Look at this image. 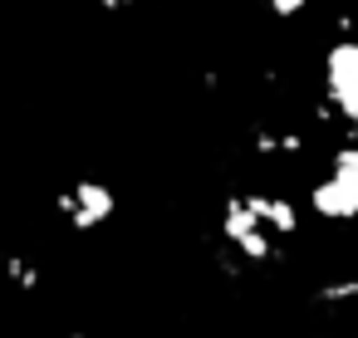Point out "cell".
Here are the masks:
<instances>
[{
	"mask_svg": "<svg viewBox=\"0 0 358 338\" xmlns=\"http://www.w3.org/2000/svg\"><path fill=\"white\" fill-rule=\"evenodd\" d=\"M69 338H84V333H69Z\"/></svg>",
	"mask_w": 358,
	"mask_h": 338,
	"instance_id": "obj_13",
	"label": "cell"
},
{
	"mask_svg": "<svg viewBox=\"0 0 358 338\" xmlns=\"http://www.w3.org/2000/svg\"><path fill=\"white\" fill-rule=\"evenodd\" d=\"M329 172L358 186V142H343V147H334V152H329Z\"/></svg>",
	"mask_w": 358,
	"mask_h": 338,
	"instance_id": "obj_5",
	"label": "cell"
},
{
	"mask_svg": "<svg viewBox=\"0 0 358 338\" xmlns=\"http://www.w3.org/2000/svg\"><path fill=\"white\" fill-rule=\"evenodd\" d=\"M55 206H59V216H74V206H79V201H74V191H59V201H55Z\"/></svg>",
	"mask_w": 358,
	"mask_h": 338,
	"instance_id": "obj_11",
	"label": "cell"
},
{
	"mask_svg": "<svg viewBox=\"0 0 358 338\" xmlns=\"http://www.w3.org/2000/svg\"><path fill=\"white\" fill-rule=\"evenodd\" d=\"M280 152H304V138L299 133H280Z\"/></svg>",
	"mask_w": 358,
	"mask_h": 338,
	"instance_id": "obj_10",
	"label": "cell"
},
{
	"mask_svg": "<svg viewBox=\"0 0 358 338\" xmlns=\"http://www.w3.org/2000/svg\"><path fill=\"white\" fill-rule=\"evenodd\" d=\"M324 304H343V299H358V279H338V284H324L319 289Z\"/></svg>",
	"mask_w": 358,
	"mask_h": 338,
	"instance_id": "obj_7",
	"label": "cell"
},
{
	"mask_svg": "<svg viewBox=\"0 0 358 338\" xmlns=\"http://www.w3.org/2000/svg\"><path fill=\"white\" fill-rule=\"evenodd\" d=\"M309 211L324 221H358V186L329 172L324 182L309 186Z\"/></svg>",
	"mask_w": 358,
	"mask_h": 338,
	"instance_id": "obj_1",
	"label": "cell"
},
{
	"mask_svg": "<svg viewBox=\"0 0 358 338\" xmlns=\"http://www.w3.org/2000/svg\"><path fill=\"white\" fill-rule=\"evenodd\" d=\"M103 10H123V6H133V0H99Z\"/></svg>",
	"mask_w": 358,
	"mask_h": 338,
	"instance_id": "obj_12",
	"label": "cell"
},
{
	"mask_svg": "<svg viewBox=\"0 0 358 338\" xmlns=\"http://www.w3.org/2000/svg\"><path fill=\"white\" fill-rule=\"evenodd\" d=\"M255 152H260V157H275V152H280V133H265V128H260V133H255Z\"/></svg>",
	"mask_w": 358,
	"mask_h": 338,
	"instance_id": "obj_9",
	"label": "cell"
},
{
	"mask_svg": "<svg viewBox=\"0 0 358 338\" xmlns=\"http://www.w3.org/2000/svg\"><path fill=\"white\" fill-rule=\"evenodd\" d=\"M260 226H265V221L245 206V196H231V201L221 206V235H226L231 245H236V240H245V235H250V230H260Z\"/></svg>",
	"mask_w": 358,
	"mask_h": 338,
	"instance_id": "obj_4",
	"label": "cell"
},
{
	"mask_svg": "<svg viewBox=\"0 0 358 338\" xmlns=\"http://www.w3.org/2000/svg\"><path fill=\"white\" fill-rule=\"evenodd\" d=\"M260 6H270V10H275L280 20H289V15H299V10L309 6V0H260Z\"/></svg>",
	"mask_w": 358,
	"mask_h": 338,
	"instance_id": "obj_8",
	"label": "cell"
},
{
	"mask_svg": "<svg viewBox=\"0 0 358 338\" xmlns=\"http://www.w3.org/2000/svg\"><path fill=\"white\" fill-rule=\"evenodd\" d=\"M245 206L265 221V230H275V235H294L299 230V211H294V201H285V196H265V191H245Z\"/></svg>",
	"mask_w": 358,
	"mask_h": 338,
	"instance_id": "obj_3",
	"label": "cell"
},
{
	"mask_svg": "<svg viewBox=\"0 0 358 338\" xmlns=\"http://www.w3.org/2000/svg\"><path fill=\"white\" fill-rule=\"evenodd\" d=\"M6 274L15 289H40V265H30L25 255H6Z\"/></svg>",
	"mask_w": 358,
	"mask_h": 338,
	"instance_id": "obj_6",
	"label": "cell"
},
{
	"mask_svg": "<svg viewBox=\"0 0 358 338\" xmlns=\"http://www.w3.org/2000/svg\"><path fill=\"white\" fill-rule=\"evenodd\" d=\"M74 216H69V226L74 230H99L108 216H113V206H118V196H113V186H103V182H74Z\"/></svg>",
	"mask_w": 358,
	"mask_h": 338,
	"instance_id": "obj_2",
	"label": "cell"
}]
</instances>
